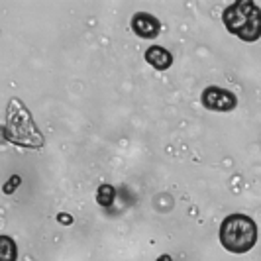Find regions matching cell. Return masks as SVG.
<instances>
[{
  "label": "cell",
  "mask_w": 261,
  "mask_h": 261,
  "mask_svg": "<svg viewBox=\"0 0 261 261\" xmlns=\"http://www.w3.org/2000/svg\"><path fill=\"white\" fill-rule=\"evenodd\" d=\"M222 22L230 34L244 41H257L261 38V10L251 0L230 4L222 12Z\"/></svg>",
  "instance_id": "obj_1"
},
{
  "label": "cell",
  "mask_w": 261,
  "mask_h": 261,
  "mask_svg": "<svg viewBox=\"0 0 261 261\" xmlns=\"http://www.w3.org/2000/svg\"><path fill=\"white\" fill-rule=\"evenodd\" d=\"M220 244L230 253H248L257 242V226L246 214H230L220 224Z\"/></svg>",
  "instance_id": "obj_2"
},
{
  "label": "cell",
  "mask_w": 261,
  "mask_h": 261,
  "mask_svg": "<svg viewBox=\"0 0 261 261\" xmlns=\"http://www.w3.org/2000/svg\"><path fill=\"white\" fill-rule=\"evenodd\" d=\"M202 106L212 112H230L238 106L234 92L220 89V87H206L202 91Z\"/></svg>",
  "instance_id": "obj_3"
},
{
  "label": "cell",
  "mask_w": 261,
  "mask_h": 261,
  "mask_svg": "<svg viewBox=\"0 0 261 261\" xmlns=\"http://www.w3.org/2000/svg\"><path fill=\"white\" fill-rule=\"evenodd\" d=\"M132 30L136 36H140L142 39H153L159 36L161 32V24L155 16L147 12H138L132 18Z\"/></svg>",
  "instance_id": "obj_4"
},
{
  "label": "cell",
  "mask_w": 261,
  "mask_h": 261,
  "mask_svg": "<svg viewBox=\"0 0 261 261\" xmlns=\"http://www.w3.org/2000/svg\"><path fill=\"white\" fill-rule=\"evenodd\" d=\"M145 61L153 67V69H157V71H165V69H169V67L173 65V55H171V51H167L165 47L151 45V47H147V51H145Z\"/></svg>",
  "instance_id": "obj_5"
},
{
  "label": "cell",
  "mask_w": 261,
  "mask_h": 261,
  "mask_svg": "<svg viewBox=\"0 0 261 261\" xmlns=\"http://www.w3.org/2000/svg\"><path fill=\"white\" fill-rule=\"evenodd\" d=\"M18 257V249L10 236H2L0 238V261H16Z\"/></svg>",
  "instance_id": "obj_6"
},
{
  "label": "cell",
  "mask_w": 261,
  "mask_h": 261,
  "mask_svg": "<svg viewBox=\"0 0 261 261\" xmlns=\"http://www.w3.org/2000/svg\"><path fill=\"white\" fill-rule=\"evenodd\" d=\"M96 202L100 206H110L114 202V187L110 185H100L98 193H96Z\"/></svg>",
  "instance_id": "obj_7"
},
{
  "label": "cell",
  "mask_w": 261,
  "mask_h": 261,
  "mask_svg": "<svg viewBox=\"0 0 261 261\" xmlns=\"http://www.w3.org/2000/svg\"><path fill=\"white\" fill-rule=\"evenodd\" d=\"M59 222H61V224H63V222L71 224V216H67V214H65V216H63V214H59Z\"/></svg>",
  "instance_id": "obj_8"
},
{
  "label": "cell",
  "mask_w": 261,
  "mask_h": 261,
  "mask_svg": "<svg viewBox=\"0 0 261 261\" xmlns=\"http://www.w3.org/2000/svg\"><path fill=\"white\" fill-rule=\"evenodd\" d=\"M157 261H171V257H169V255H163V257H159Z\"/></svg>",
  "instance_id": "obj_9"
}]
</instances>
